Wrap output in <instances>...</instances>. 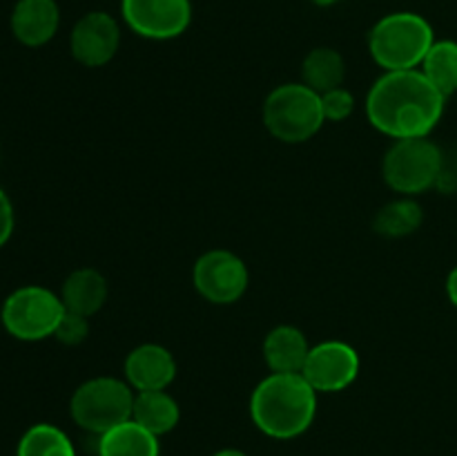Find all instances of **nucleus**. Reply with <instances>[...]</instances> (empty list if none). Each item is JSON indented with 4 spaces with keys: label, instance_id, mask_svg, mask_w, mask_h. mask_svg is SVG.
I'll return each mask as SVG.
<instances>
[{
    "label": "nucleus",
    "instance_id": "423d86ee",
    "mask_svg": "<svg viewBox=\"0 0 457 456\" xmlns=\"http://www.w3.org/2000/svg\"><path fill=\"white\" fill-rule=\"evenodd\" d=\"M445 156L428 137L397 139L382 159V179L393 192L415 197L431 190L442 177Z\"/></svg>",
    "mask_w": 457,
    "mask_h": 456
},
{
    "label": "nucleus",
    "instance_id": "a211bd4d",
    "mask_svg": "<svg viewBox=\"0 0 457 456\" xmlns=\"http://www.w3.org/2000/svg\"><path fill=\"white\" fill-rule=\"evenodd\" d=\"M346 79V61L333 47H315L302 63V83L317 94L342 88Z\"/></svg>",
    "mask_w": 457,
    "mask_h": 456
},
{
    "label": "nucleus",
    "instance_id": "39448f33",
    "mask_svg": "<svg viewBox=\"0 0 457 456\" xmlns=\"http://www.w3.org/2000/svg\"><path fill=\"white\" fill-rule=\"evenodd\" d=\"M134 389L125 378L96 376L74 389L70 398V416L89 434H105L116 425L132 418Z\"/></svg>",
    "mask_w": 457,
    "mask_h": 456
},
{
    "label": "nucleus",
    "instance_id": "9d476101",
    "mask_svg": "<svg viewBox=\"0 0 457 456\" xmlns=\"http://www.w3.org/2000/svg\"><path fill=\"white\" fill-rule=\"evenodd\" d=\"M361 369L360 353L344 340H324L311 347L302 376L317 393H337L351 387Z\"/></svg>",
    "mask_w": 457,
    "mask_h": 456
},
{
    "label": "nucleus",
    "instance_id": "f257e3e1",
    "mask_svg": "<svg viewBox=\"0 0 457 456\" xmlns=\"http://www.w3.org/2000/svg\"><path fill=\"white\" fill-rule=\"evenodd\" d=\"M446 98L420 70L384 72L366 94L369 123L397 139L428 137L445 114Z\"/></svg>",
    "mask_w": 457,
    "mask_h": 456
},
{
    "label": "nucleus",
    "instance_id": "4468645a",
    "mask_svg": "<svg viewBox=\"0 0 457 456\" xmlns=\"http://www.w3.org/2000/svg\"><path fill=\"white\" fill-rule=\"evenodd\" d=\"M311 353L306 334L299 326L279 325L263 340V360L270 374H302Z\"/></svg>",
    "mask_w": 457,
    "mask_h": 456
},
{
    "label": "nucleus",
    "instance_id": "0eeeda50",
    "mask_svg": "<svg viewBox=\"0 0 457 456\" xmlns=\"http://www.w3.org/2000/svg\"><path fill=\"white\" fill-rule=\"evenodd\" d=\"M65 316L61 295L40 284L12 291L0 308V322L12 338L21 342H40L54 338L58 322Z\"/></svg>",
    "mask_w": 457,
    "mask_h": 456
},
{
    "label": "nucleus",
    "instance_id": "bb28decb",
    "mask_svg": "<svg viewBox=\"0 0 457 456\" xmlns=\"http://www.w3.org/2000/svg\"><path fill=\"white\" fill-rule=\"evenodd\" d=\"M312 4H317V7H333V4H337L339 0H311Z\"/></svg>",
    "mask_w": 457,
    "mask_h": 456
},
{
    "label": "nucleus",
    "instance_id": "4be33fe9",
    "mask_svg": "<svg viewBox=\"0 0 457 456\" xmlns=\"http://www.w3.org/2000/svg\"><path fill=\"white\" fill-rule=\"evenodd\" d=\"M321 110H324L326 121L342 123V121H346L355 112V97L344 85L342 88H335L330 92L321 94Z\"/></svg>",
    "mask_w": 457,
    "mask_h": 456
},
{
    "label": "nucleus",
    "instance_id": "9b49d317",
    "mask_svg": "<svg viewBox=\"0 0 457 456\" xmlns=\"http://www.w3.org/2000/svg\"><path fill=\"white\" fill-rule=\"evenodd\" d=\"M120 47V25L105 12H89L74 22L70 34V52L85 67H103Z\"/></svg>",
    "mask_w": 457,
    "mask_h": 456
},
{
    "label": "nucleus",
    "instance_id": "6ab92c4d",
    "mask_svg": "<svg viewBox=\"0 0 457 456\" xmlns=\"http://www.w3.org/2000/svg\"><path fill=\"white\" fill-rule=\"evenodd\" d=\"M424 222V210L413 197H400L388 201L378 210L373 219V231L382 237L400 240V237L413 235Z\"/></svg>",
    "mask_w": 457,
    "mask_h": 456
},
{
    "label": "nucleus",
    "instance_id": "6e6552de",
    "mask_svg": "<svg viewBox=\"0 0 457 456\" xmlns=\"http://www.w3.org/2000/svg\"><path fill=\"white\" fill-rule=\"evenodd\" d=\"M192 284L196 293L210 304H235L244 298L250 284V273L244 259L228 249L205 250L192 268Z\"/></svg>",
    "mask_w": 457,
    "mask_h": 456
},
{
    "label": "nucleus",
    "instance_id": "7ed1b4c3",
    "mask_svg": "<svg viewBox=\"0 0 457 456\" xmlns=\"http://www.w3.org/2000/svg\"><path fill=\"white\" fill-rule=\"evenodd\" d=\"M436 43L431 22L415 12H393L379 18L369 31L370 58L384 72L420 70Z\"/></svg>",
    "mask_w": 457,
    "mask_h": 456
},
{
    "label": "nucleus",
    "instance_id": "20e7f679",
    "mask_svg": "<svg viewBox=\"0 0 457 456\" xmlns=\"http://www.w3.org/2000/svg\"><path fill=\"white\" fill-rule=\"evenodd\" d=\"M263 125L281 143H306L326 123L321 94L303 83L277 85L263 101Z\"/></svg>",
    "mask_w": 457,
    "mask_h": 456
},
{
    "label": "nucleus",
    "instance_id": "f3484780",
    "mask_svg": "<svg viewBox=\"0 0 457 456\" xmlns=\"http://www.w3.org/2000/svg\"><path fill=\"white\" fill-rule=\"evenodd\" d=\"M159 436L137 420H125L98 436V456H159Z\"/></svg>",
    "mask_w": 457,
    "mask_h": 456
},
{
    "label": "nucleus",
    "instance_id": "ddd939ff",
    "mask_svg": "<svg viewBox=\"0 0 457 456\" xmlns=\"http://www.w3.org/2000/svg\"><path fill=\"white\" fill-rule=\"evenodd\" d=\"M12 34L25 47H43L61 27L56 0H18L12 12Z\"/></svg>",
    "mask_w": 457,
    "mask_h": 456
},
{
    "label": "nucleus",
    "instance_id": "2eb2a0df",
    "mask_svg": "<svg viewBox=\"0 0 457 456\" xmlns=\"http://www.w3.org/2000/svg\"><path fill=\"white\" fill-rule=\"evenodd\" d=\"M61 300L65 311L76 313V316L92 317L105 307L110 286H107L105 275L96 268H76L65 277L61 286Z\"/></svg>",
    "mask_w": 457,
    "mask_h": 456
},
{
    "label": "nucleus",
    "instance_id": "f03ea898",
    "mask_svg": "<svg viewBox=\"0 0 457 456\" xmlns=\"http://www.w3.org/2000/svg\"><path fill=\"white\" fill-rule=\"evenodd\" d=\"M317 396L302 374H268L250 393V418L266 436L290 441L315 423Z\"/></svg>",
    "mask_w": 457,
    "mask_h": 456
},
{
    "label": "nucleus",
    "instance_id": "aec40b11",
    "mask_svg": "<svg viewBox=\"0 0 457 456\" xmlns=\"http://www.w3.org/2000/svg\"><path fill=\"white\" fill-rule=\"evenodd\" d=\"M420 72L431 80L433 88L449 98L457 92V40H436L424 56Z\"/></svg>",
    "mask_w": 457,
    "mask_h": 456
},
{
    "label": "nucleus",
    "instance_id": "1a4fd4ad",
    "mask_svg": "<svg viewBox=\"0 0 457 456\" xmlns=\"http://www.w3.org/2000/svg\"><path fill=\"white\" fill-rule=\"evenodd\" d=\"M123 22L147 40L179 38L192 22L190 0H120Z\"/></svg>",
    "mask_w": 457,
    "mask_h": 456
},
{
    "label": "nucleus",
    "instance_id": "412c9836",
    "mask_svg": "<svg viewBox=\"0 0 457 456\" xmlns=\"http://www.w3.org/2000/svg\"><path fill=\"white\" fill-rule=\"evenodd\" d=\"M16 456H76V450L61 427L36 423L18 441Z\"/></svg>",
    "mask_w": 457,
    "mask_h": 456
},
{
    "label": "nucleus",
    "instance_id": "f8f14e48",
    "mask_svg": "<svg viewBox=\"0 0 457 456\" xmlns=\"http://www.w3.org/2000/svg\"><path fill=\"white\" fill-rule=\"evenodd\" d=\"M123 376L134 392H159L177 378V360L163 344H138L125 358Z\"/></svg>",
    "mask_w": 457,
    "mask_h": 456
},
{
    "label": "nucleus",
    "instance_id": "5701e85b",
    "mask_svg": "<svg viewBox=\"0 0 457 456\" xmlns=\"http://www.w3.org/2000/svg\"><path fill=\"white\" fill-rule=\"evenodd\" d=\"M89 335V317L76 316V313L65 311V316L58 322L56 331H54V338L58 340L65 347H79L87 340Z\"/></svg>",
    "mask_w": 457,
    "mask_h": 456
},
{
    "label": "nucleus",
    "instance_id": "b1692460",
    "mask_svg": "<svg viewBox=\"0 0 457 456\" xmlns=\"http://www.w3.org/2000/svg\"><path fill=\"white\" fill-rule=\"evenodd\" d=\"M13 226H16V213L7 192L0 188V249L12 240Z\"/></svg>",
    "mask_w": 457,
    "mask_h": 456
},
{
    "label": "nucleus",
    "instance_id": "a878e982",
    "mask_svg": "<svg viewBox=\"0 0 457 456\" xmlns=\"http://www.w3.org/2000/svg\"><path fill=\"white\" fill-rule=\"evenodd\" d=\"M212 456H248V454L241 450H235V447H228V450H219L217 454H212Z\"/></svg>",
    "mask_w": 457,
    "mask_h": 456
},
{
    "label": "nucleus",
    "instance_id": "dca6fc26",
    "mask_svg": "<svg viewBox=\"0 0 457 456\" xmlns=\"http://www.w3.org/2000/svg\"><path fill=\"white\" fill-rule=\"evenodd\" d=\"M132 420H137L141 427L152 432L154 436L170 434L181 420V407L177 398L168 393V389L159 392H137L134 393Z\"/></svg>",
    "mask_w": 457,
    "mask_h": 456
},
{
    "label": "nucleus",
    "instance_id": "393cba45",
    "mask_svg": "<svg viewBox=\"0 0 457 456\" xmlns=\"http://www.w3.org/2000/svg\"><path fill=\"white\" fill-rule=\"evenodd\" d=\"M446 295H449L451 304L457 308V266H453V271L446 277Z\"/></svg>",
    "mask_w": 457,
    "mask_h": 456
}]
</instances>
